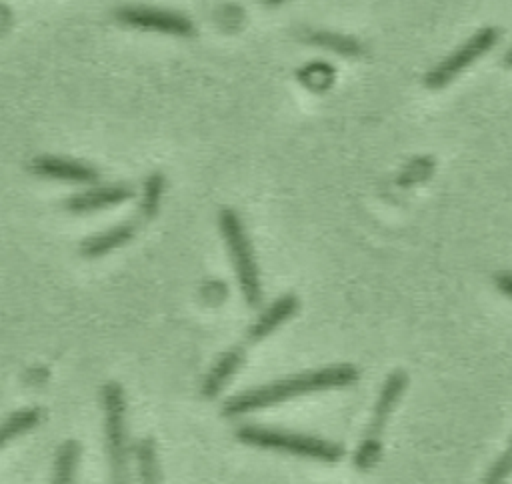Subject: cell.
<instances>
[{
  "label": "cell",
  "instance_id": "20",
  "mask_svg": "<svg viewBox=\"0 0 512 484\" xmlns=\"http://www.w3.org/2000/svg\"><path fill=\"white\" fill-rule=\"evenodd\" d=\"M502 66L506 68H512V46L506 50V54L502 56Z\"/></svg>",
  "mask_w": 512,
  "mask_h": 484
},
{
  "label": "cell",
  "instance_id": "15",
  "mask_svg": "<svg viewBox=\"0 0 512 484\" xmlns=\"http://www.w3.org/2000/svg\"><path fill=\"white\" fill-rule=\"evenodd\" d=\"M40 420H42V410H40L38 406H28V408H20V410L12 412L10 416H6L4 424H2L0 444L6 446L12 438H18L20 434L28 432V430L34 428Z\"/></svg>",
  "mask_w": 512,
  "mask_h": 484
},
{
  "label": "cell",
  "instance_id": "10",
  "mask_svg": "<svg viewBox=\"0 0 512 484\" xmlns=\"http://www.w3.org/2000/svg\"><path fill=\"white\" fill-rule=\"evenodd\" d=\"M300 302L298 298L288 292V294H282L280 298H276L262 314L260 318L250 326L248 334H246V344H254V342H260L264 340L268 334H272L282 322H286L288 318H292L298 310Z\"/></svg>",
  "mask_w": 512,
  "mask_h": 484
},
{
  "label": "cell",
  "instance_id": "13",
  "mask_svg": "<svg viewBox=\"0 0 512 484\" xmlns=\"http://www.w3.org/2000/svg\"><path fill=\"white\" fill-rule=\"evenodd\" d=\"M136 464H138V480L140 484H160V466L156 444L150 436H144L134 446Z\"/></svg>",
  "mask_w": 512,
  "mask_h": 484
},
{
  "label": "cell",
  "instance_id": "16",
  "mask_svg": "<svg viewBox=\"0 0 512 484\" xmlns=\"http://www.w3.org/2000/svg\"><path fill=\"white\" fill-rule=\"evenodd\" d=\"M162 192H164V174L152 172L144 182V192H142V200H140V214L144 220L156 216V212L160 208Z\"/></svg>",
  "mask_w": 512,
  "mask_h": 484
},
{
  "label": "cell",
  "instance_id": "14",
  "mask_svg": "<svg viewBox=\"0 0 512 484\" xmlns=\"http://www.w3.org/2000/svg\"><path fill=\"white\" fill-rule=\"evenodd\" d=\"M80 444L76 440H66L60 444L54 460L52 484H74L76 466L80 460Z\"/></svg>",
  "mask_w": 512,
  "mask_h": 484
},
{
  "label": "cell",
  "instance_id": "19",
  "mask_svg": "<svg viewBox=\"0 0 512 484\" xmlns=\"http://www.w3.org/2000/svg\"><path fill=\"white\" fill-rule=\"evenodd\" d=\"M494 282H496L498 290H502L506 296L512 298V272H498L494 276Z\"/></svg>",
  "mask_w": 512,
  "mask_h": 484
},
{
  "label": "cell",
  "instance_id": "4",
  "mask_svg": "<svg viewBox=\"0 0 512 484\" xmlns=\"http://www.w3.org/2000/svg\"><path fill=\"white\" fill-rule=\"evenodd\" d=\"M102 408H104V440H106L110 484H130L126 402H124V390L118 382H106L102 386Z\"/></svg>",
  "mask_w": 512,
  "mask_h": 484
},
{
  "label": "cell",
  "instance_id": "6",
  "mask_svg": "<svg viewBox=\"0 0 512 484\" xmlns=\"http://www.w3.org/2000/svg\"><path fill=\"white\" fill-rule=\"evenodd\" d=\"M500 38V30L494 26H484L474 32L464 44L452 50L444 60H440L428 74L424 76V86L430 90L446 88L460 72H464L470 64H474L480 56L494 48Z\"/></svg>",
  "mask_w": 512,
  "mask_h": 484
},
{
  "label": "cell",
  "instance_id": "17",
  "mask_svg": "<svg viewBox=\"0 0 512 484\" xmlns=\"http://www.w3.org/2000/svg\"><path fill=\"white\" fill-rule=\"evenodd\" d=\"M310 40L316 42V44H322V46H326V48H330V50H336V52H340V54H346V56H350V54H360V50H362V46H360L358 40H354V38H350V36H342V34L316 32Z\"/></svg>",
  "mask_w": 512,
  "mask_h": 484
},
{
  "label": "cell",
  "instance_id": "12",
  "mask_svg": "<svg viewBox=\"0 0 512 484\" xmlns=\"http://www.w3.org/2000/svg\"><path fill=\"white\" fill-rule=\"evenodd\" d=\"M244 352H246V344H238L230 350H226L224 354H220V358L214 362V366L210 368V372L206 374V378L202 380V396L204 398H214L218 396V392L224 388V384L234 376V372L242 366L244 362Z\"/></svg>",
  "mask_w": 512,
  "mask_h": 484
},
{
  "label": "cell",
  "instance_id": "18",
  "mask_svg": "<svg viewBox=\"0 0 512 484\" xmlns=\"http://www.w3.org/2000/svg\"><path fill=\"white\" fill-rule=\"evenodd\" d=\"M512 474V438L508 448L500 454V458L488 468L480 484H504L506 478Z\"/></svg>",
  "mask_w": 512,
  "mask_h": 484
},
{
  "label": "cell",
  "instance_id": "7",
  "mask_svg": "<svg viewBox=\"0 0 512 484\" xmlns=\"http://www.w3.org/2000/svg\"><path fill=\"white\" fill-rule=\"evenodd\" d=\"M116 18L126 26L162 32L170 36L188 38V36H194L196 32L192 20L174 10H162V8H150V6H120L116 10Z\"/></svg>",
  "mask_w": 512,
  "mask_h": 484
},
{
  "label": "cell",
  "instance_id": "5",
  "mask_svg": "<svg viewBox=\"0 0 512 484\" xmlns=\"http://www.w3.org/2000/svg\"><path fill=\"white\" fill-rule=\"evenodd\" d=\"M408 386V376L404 370H394L388 374V378L384 380L382 388H380V394L376 398V404H374V412H372V420L364 432V438L356 450V456H354V464L358 470H370L378 456H380V450H382V444H380V436L386 428V422L392 414V410L396 408V402L402 398L404 390Z\"/></svg>",
  "mask_w": 512,
  "mask_h": 484
},
{
  "label": "cell",
  "instance_id": "8",
  "mask_svg": "<svg viewBox=\"0 0 512 484\" xmlns=\"http://www.w3.org/2000/svg\"><path fill=\"white\" fill-rule=\"evenodd\" d=\"M30 170L36 176L72 184H94L100 178V172L92 164L62 156H38L30 162Z\"/></svg>",
  "mask_w": 512,
  "mask_h": 484
},
{
  "label": "cell",
  "instance_id": "9",
  "mask_svg": "<svg viewBox=\"0 0 512 484\" xmlns=\"http://www.w3.org/2000/svg\"><path fill=\"white\" fill-rule=\"evenodd\" d=\"M134 196V190L128 184H108V186H94L90 190L72 194L64 206L72 214H88L94 210H102L108 206H116L120 202H126Z\"/></svg>",
  "mask_w": 512,
  "mask_h": 484
},
{
  "label": "cell",
  "instance_id": "2",
  "mask_svg": "<svg viewBox=\"0 0 512 484\" xmlns=\"http://www.w3.org/2000/svg\"><path fill=\"white\" fill-rule=\"evenodd\" d=\"M236 438L248 446L276 450V452L322 460V462H338L344 456V448L336 442H330L312 434L282 430V428L246 424L236 430Z\"/></svg>",
  "mask_w": 512,
  "mask_h": 484
},
{
  "label": "cell",
  "instance_id": "3",
  "mask_svg": "<svg viewBox=\"0 0 512 484\" xmlns=\"http://www.w3.org/2000/svg\"><path fill=\"white\" fill-rule=\"evenodd\" d=\"M218 228L226 242L236 280L240 286V292L248 306L256 308L262 302V282H260V270L256 262L254 248L250 244L244 220L234 208H222L218 212Z\"/></svg>",
  "mask_w": 512,
  "mask_h": 484
},
{
  "label": "cell",
  "instance_id": "1",
  "mask_svg": "<svg viewBox=\"0 0 512 484\" xmlns=\"http://www.w3.org/2000/svg\"><path fill=\"white\" fill-rule=\"evenodd\" d=\"M360 372L352 364H332L318 370L300 372L270 384H262L258 388L244 390L240 394L230 396L222 408L220 414L226 418H238L242 414H250L268 406L282 404L290 398L312 394L320 390H332V388H346L358 380Z\"/></svg>",
  "mask_w": 512,
  "mask_h": 484
},
{
  "label": "cell",
  "instance_id": "11",
  "mask_svg": "<svg viewBox=\"0 0 512 484\" xmlns=\"http://www.w3.org/2000/svg\"><path fill=\"white\" fill-rule=\"evenodd\" d=\"M136 230H138V224L134 220L110 226L104 232L86 238L80 244V254L86 256V258H100V256H104V254H108V252L128 244L134 238Z\"/></svg>",
  "mask_w": 512,
  "mask_h": 484
}]
</instances>
